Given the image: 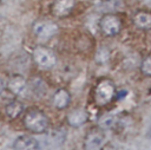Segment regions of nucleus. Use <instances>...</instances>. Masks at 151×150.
<instances>
[{"label":"nucleus","mask_w":151,"mask_h":150,"mask_svg":"<svg viewBox=\"0 0 151 150\" xmlns=\"http://www.w3.org/2000/svg\"><path fill=\"white\" fill-rule=\"evenodd\" d=\"M24 124L31 132L42 133L48 126V119L42 111L31 109L25 113Z\"/></svg>","instance_id":"1"},{"label":"nucleus","mask_w":151,"mask_h":150,"mask_svg":"<svg viewBox=\"0 0 151 150\" xmlns=\"http://www.w3.org/2000/svg\"><path fill=\"white\" fill-rule=\"evenodd\" d=\"M114 85L109 79H103L98 83L96 91H94V99L96 103L100 106L106 105L110 103L114 96Z\"/></svg>","instance_id":"2"},{"label":"nucleus","mask_w":151,"mask_h":150,"mask_svg":"<svg viewBox=\"0 0 151 150\" xmlns=\"http://www.w3.org/2000/svg\"><path fill=\"white\" fill-rule=\"evenodd\" d=\"M33 59L38 64V66L46 70L53 67L57 61L54 53L44 46H37L33 50Z\"/></svg>","instance_id":"3"},{"label":"nucleus","mask_w":151,"mask_h":150,"mask_svg":"<svg viewBox=\"0 0 151 150\" xmlns=\"http://www.w3.org/2000/svg\"><path fill=\"white\" fill-rule=\"evenodd\" d=\"M122 27L120 19L114 14H106L100 19V28L106 35H116Z\"/></svg>","instance_id":"4"},{"label":"nucleus","mask_w":151,"mask_h":150,"mask_svg":"<svg viewBox=\"0 0 151 150\" xmlns=\"http://www.w3.org/2000/svg\"><path fill=\"white\" fill-rule=\"evenodd\" d=\"M58 31V26L52 22V21H46V20H40L37 21L33 25V32L37 37L41 39H48L52 35H54Z\"/></svg>","instance_id":"5"},{"label":"nucleus","mask_w":151,"mask_h":150,"mask_svg":"<svg viewBox=\"0 0 151 150\" xmlns=\"http://www.w3.org/2000/svg\"><path fill=\"white\" fill-rule=\"evenodd\" d=\"M106 141V136L105 133L99 130V129H92L91 131H88V133L86 135L85 137V141H84V145L86 149H99L104 145Z\"/></svg>","instance_id":"6"},{"label":"nucleus","mask_w":151,"mask_h":150,"mask_svg":"<svg viewBox=\"0 0 151 150\" xmlns=\"http://www.w3.org/2000/svg\"><path fill=\"white\" fill-rule=\"evenodd\" d=\"M13 148L17 150H37L40 148L39 142L31 135H20L14 139Z\"/></svg>","instance_id":"7"},{"label":"nucleus","mask_w":151,"mask_h":150,"mask_svg":"<svg viewBox=\"0 0 151 150\" xmlns=\"http://www.w3.org/2000/svg\"><path fill=\"white\" fill-rule=\"evenodd\" d=\"M74 7V0H55L52 5V13L57 17L67 15Z\"/></svg>","instance_id":"8"},{"label":"nucleus","mask_w":151,"mask_h":150,"mask_svg":"<svg viewBox=\"0 0 151 150\" xmlns=\"http://www.w3.org/2000/svg\"><path fill=\"white\" fill-rule=\"evenodd\" d=\"M87 120V113L83 109H74L67 115V122L71 126L78 128Z\"/></svg>","instance_id":"9"},{"label":"nucleus","mask_w":151,"mask_h":150,"mask_svg":"<svg viewBox=\"0 0 151 150\" xmlns=\"http://www.w3.org/2000/svg\"><path fill=\"white\" fill-rule=\"evenodd\" d=\"M26 79L21 76V74H15V76H13L11 79H9V81H8V89L13 92V93H15V94H20V93H22L24 91H25V89H26Z\"/></svg>","instance_id":"10"},{"label":"nucleus","mask_w":151,"mask_h":150,"mask_svg":"<svg viewBox=\"0 0 151 150\" xmlns=\"http://www.w3.org/2000/svg\"><path fill=\"white\" fill-rule=\"evenodd\" d=\"M70 93L64 89L58 90L53 96V105L57 109H65L70 104Z\"/></svg>","instance_id":"11"},{"label":"nucleus","mask_w":151,"mask_h":150,"mask_svg":"<svg viewBox=\"0 0 151 150\" xmlns=\"http://www.w3.org/2000/svg\"><path fill=\"white\" fill-rule=\"evenodd\" d=\"M22 111H24V105L19 100H13V102L8 103L5 107V112H6L7 117L11 118V119L18 118L19 115H21Z\"/></svg>","instance_id":"12"},{"label":"nucleus","mask_w":151,"mask_h":150,"mask_svg":"<svg viewBox=\"0 0 151 150\" xmlns=\"http://www.w3.org/2000/svg\"><path fill=\"white\" fill-rule=\"evenodd\" d=\"M133 21L136 24V26H138L139 28H144V30H149L151 28V13L149 12H139L134 15Z\"/></svg>","instance_id":"13"},{"label":"nucleus","mask_w":151,"mask_h":150,"mask_svg":"<svg viewBox=\"0 0 151 150\" xmlns=\"http://www.w3.org/2000/svg\"><path fill=\"white\" fill-rule=\"evenodd\" d=\"M50 139H51V143H54V144H63L64 141H65V137H66V132L64 129H54L50 132L48 135Z\"/></svg>","instance_id":"14"},{"label":"nucleus","mask_w":151,"mask_h":150,"mask_svg":"<svg viewBox=\"0 0 151 150\" xmlns=\"http://www.w3.org/2000/svg\"><path fill=\"white\" fill-rule=\"evenodd\" d=\"M116 124V117L113 115H105L99 119V126L101 129H111Z\"/></svg>","instance_id":"15"},{"label":"nucleus","mask_w":151,"mask_h":150,"mask_svg":"<svg viewBox=\"0 0 151 150\" xmlns=\"http://www.w3.org/2000/svg\"><path fill=\"white\" fill-rule=\"evenodd\" d=\"M142 72L146 76H151V54L146 56L142 61Z\"/></svg>","instance_id":"16"},{"label":"nucleus","mask_w":151,"mask_h":150,"mask_svg":"<svg viewBox=\"0 0 151 150\" xmlns=\"http://www.w3.org/2000/svg\"><path fill=\"white\" fill-rule=\"evenodd\" d=\"M97 57H98V60L101 61V63L105 61V60H107V58H109V52H107V50H106L105 47L99 48L98 52H97Z\"/></svg>","instance_id":"17"},{"label":"nucleus","mask_w":151,"mask_h":150,"mask_svg":"<svg viewBox=\"0 0 151 150\" xmlns=\"http://www.w3.org/2000/svg\"><path fill=\"white\" fill-rule=\"evenodd\" d=\"M4 89H5V80L0 77V93L2 92V90H4Z\"/></svg>","instance_id":"18"},{"label":"nucleus","mask_w":151,"mask_h":150,"mask_svg":"<svg viewBox=\"0 0 151 150\" xmlns=\"http://www.w3.org/2000/svg\"><path fill=\"white\" fill-rule=\"evenodd\" d=\"M149 136L151 137V128H150V130H149Z\"/></svg>","instance_id":"19"},{"label":"nucleus","mask_w":151,"mask_h":150,"mask_svg":"<svg viewBox=\"0 0 151 150\" xmlns=\"http://www.w3.org/2000/svg\"><path fill=\"white\" fill-rule=\"evenodd\" d=\"M149 4H150V5H151V0H149Z\"/></svg>","instance_id":"20"},{"label":"nucleus","mask_w":151,"mask_h":150,"mask_svg":"<svg viewBox=\"0 0 151 150\" xmlns=\"http://www.w3.org/2000/svg\"><path fill=\"white\" fill-rule=\"evenodd\" d=\"M0 2H1V0H0Z\"/></svg>","instance_id":"21"}]
</instances>
